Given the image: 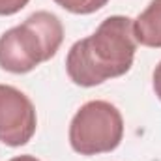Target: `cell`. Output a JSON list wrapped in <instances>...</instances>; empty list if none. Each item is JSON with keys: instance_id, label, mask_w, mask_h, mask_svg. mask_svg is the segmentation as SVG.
Instances as JSON below:
<instances>
[{"instance_id": "obj_1", "label": "cell", "mask_w": 161, "mask_h": 161, "mask_svg": "<svg viewBox=\"0 0 161 161\" xmlns=\"http://www.w3.org/2000/svg\"><path fill=\"white\" fill-rule=\"evenodd\" d=\"M137 40L133 19L111 15L90 36L75 41L66 56V71L73 84L92 88L125 75L135 60Z\"/></svg>"}, {"instance_id": "obj_2", "label": "cell", "mask_w": 161, "mask_h": 161, "mask_svg": "<svg viewBox=\"0 0 161 161\" xmlns=\"http://www.w3.org/2000/svg\"><path fill=\"white\" fill-rule=\"evenodd\" d=\"M62 41V21L51 11H34L0 36V68L13 75L30 73L58 53Z\"/></svg>"}, {"instance_id": "obj_3", "label": "cell", "mask_w": 161, "mask_h": 161, "mask_svg": "<svg viewBox=\"0 0 161 161\" xmlns=\"http://www.w3.org/2000/svg\"><path fill=\"white\" fill-rule=\"evenodd\" d=\"M69 146L80 156L109 154L124 139L122 113L109 101L92 99L80 105L69 122Z\"/></svg>"}, {"instance_id": "obj_4", "label": "cell", "mask_w": 161, "mask_h": 161, "mask_svg": "<svg viewBox=\"0 0 161 161\" xmlns=\"http://www.w3.org/2000/svg\"><path fill=\"white\" fill-rule=\"evenodd\" d=\"M38 114L32 99L11 84H0V142L25 146L36 133Z\"/></svg>"}, {"instance_id": "obj_5", "label": "cell", "mask_w": 161, "mask_h": 161, "mask_svg": "<svg viewBox=\"0 0 161 161\" xmlns=\"http://www.w3.org/2000/svg\"><path fill=\"white\" fill-rule=\"evenodd\" d=\"M133 36L139 45L161 49V0H150V4L133 19Z\"/></svg>"}, {"instance_id": "obj_6", "label": "cell", "mask_w": 161, "mask_h": 161, "mask_svg": "<svg viewBox=\"0 0 161 161\" xmlns=\"http://www.w3.org/2000/svg\"><path fill=\"white\" fill-rule=\"evenodd\" d=\"M53 2L73 15H90L105 8L109 0H53Z\"/></svg>"}, {"instance_id": "obj_7", "label": "cell", "mask_w": 161, "mask_h": 161, "mask_svg": "<svg viewBox=\"0 0 161 161\" xmlns=\"http://www.w3.org/2000/svg\"><path fill=\"white\" fill-rule=\"evenodd\" d=\"M30 0H0V17H9L19 13L23 8L28 6Z\"/></svg>"}, {"instance_id": "obj_8", "label": "cell", "mask_w": 161, "mask_h": 161, "mask_svg": "<svg viewBox=\"0 0 161 161\" xmlns=\"http://www.w3.org/2000/svg\"><path fill=\"white\" fill-rule=\"evenodd\" d=\"M152 86H154V92H156L158 99L161 101V62L156 66V69H154V75H152Z\"/></svg>"}, {"instance_id": "obj_9", "label": "cell", "mask_w": 161, "mask_h": 161, "mask_svg": "<svg viewBox=\"0 0 161 161\" xmlns=\"http://www.w3.org/2000/svg\"><path fill=\"white\" fill-rule=\"evenodd\" d=\"M9 161H40V159L34 158V156H30V154H23V156H15V158H11Z\"/></svg>"}]
</instances>
